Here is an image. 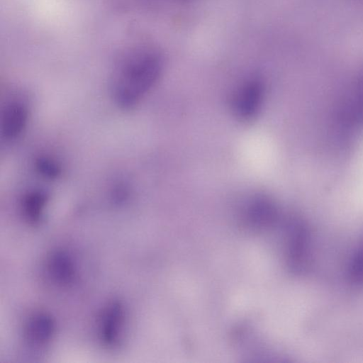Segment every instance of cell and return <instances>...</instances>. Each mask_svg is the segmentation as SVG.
<instances>
[{
    "instance_id": "1",
    "label": "cell",
    "mask_w": 363,
    "mask_h": 363,
    "mask_svg": "<svg viewBox=\"0 0 363 363\" xmlns=\"http://www.w3.org/2000/svg\"><path fill=\"white\" fill-rule=\"evenodd\" d=\"M163 60L156 50L148 47H131L116 62L111 90L115 103L123 109L135 106L159 79Z\"/></svg>"
},
{
    "instance_id": "2",
    "label": "cell",
    "mask_w": 363,
    "mask_h": 363,
    "mask_svg": "<svg viewBox=\"0 0 363 363\" xmlns=\"http://www.w3.org/2000/svg\"><path fill=\"white\" fill-rule=\"evenodd\" d=\"M264 87L261 80L250 79L236 90L232 101L235 115L242 121H251L261 110Z\"/></svg>"
},
{
    "instance_id": "3",
    "label": "cell",
    "mask_w": 363,
    "mask_h": 363,
    "mask_svg": "<svg viewBox=\"0 0 363 363\" xmlns=\"http://www.w3.org/2000/svg\"><path fill=\"white\" fill-rule=\"evenodd\" d=\"M242 216L247 225L255 229L272 226L278 218V210L274 201L263 194H255L245 202Z\"/></svg>"
},
{
    "instance_id": "4",
    "label": "cell",
    "mask_w": 363,
    "mask_h": 363,
    "mask_svg": "<svg viewBox=\"0 0 363 363\" xmlns=\"http://www.w3.org/2000/svg\"><path fill=\"white\" fill-rule=\"evenodd\" d=\"M28 120V106L21 101L9 102L1 116V134L4 138L11 140L23 132Z\"/></svg>"
},
{
    "instance_id": "5",
    "label": "cell",
    "mask_w": 363,
    "mask_h": 363,
    "mask_svg": "<svg viewBox=\"0 0 363 363\" xmlns=\"http://www.w3.org/2000/svg\"><path fill=\"white\" fill-rule=\"evenodd\" d=\"M123 322V311L118 303H113L101 317V336L103 341L109 346L117 345L120 339Z\"/></svg>"
},
{
    "instance_id": "6",
    "label": "cell",
    "mask_w": 363,
    "mask_h": 363,
    "mask_svg": "<svg viewBox=\"0 0 363 363\" xmlns=\"http://www.w3.org/2000/svg\"><path fill=\"white\" fill-rule=\"evenodd\" d=\"M53 331L52 322L45 315L33 316L27 327V337L30 343L35 345H43L51 337Z\"/></svg>"
},
{
    "instance_id": "7",
    "label": "cell",
    "mask_w": 363,
    "mask_h": 363,
    "mask_svg": "<svg viewBox=\"0 0 363 363\" xmlns=\"http://www.w3.org/2000/svg\"><path fill=\"white\" fill-rule=\"evenodd\" d=\"M48 201V195L43 190H33L23 197L22 209L25 217L30 222H38Z\"/></svg>"
},
{
    "instance_id": "8",
    "label": "cell",
    "mask_w": 363,
    "mask_h": 363,
    "mask_svg": "<svg viewBox=\"0 0 363 363\" xmlns=\"http://www.w3.org/2000/svg\"><path fill=\"white\" fill-rule=\"evenodd\" d=\"M49 273L52 279L60 284H67L73 276V267L70 259L63 253L52 255L48 264Z\"/></svg>"
},
{
    "instance_id": "9",
    "label": "cell",
    "mask_w": 363,
    "mask_h": 363,
    "mask_svg": "<svg viewBox=\"0 0 363 363\" xmlns=\"http://www.w3.org/2000/svg\"><path fill=\"white\" fill-rule=\"evenodd\" d=\"M36 168L41 174L49 178L57 177L61 172L59 164L47 157H40L36 161Z\"/></svg>"
}]
</instances>
